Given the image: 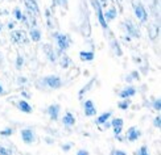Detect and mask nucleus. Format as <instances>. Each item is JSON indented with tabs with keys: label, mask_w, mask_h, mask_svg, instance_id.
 I'll list each match as a JSON object with an SVG mask.
<instances>
[{
	"label": "nucleus",
	"mask_w": 161,
	"mask_h": 155,
	"mask_svg": "<svg viewBox=\"0 0 161 155\" xmlns=\"http://www.w3.org/2000/svg\"><path fill=\"white\" fill-rule=\"evenodd\" d=\"M133 8H135V13H136V16L139 17L140 21H145L147 20V12L144 9V7L139 2H135V0H133Z\"/></svg>",
	"instance_id": "1"
},
{
	"label": "nucleus",
	"mask_w": 161,
	"mask_h": 155,
	"mask_svg": "<svg viewBox=\"0 0 161 155\" xmlns=\"http://www.w3.org/2000/svg\"><path fill=\"white\" fill-rule=\"evenodd\" d=\"M12 38H13V41H16L17 44H26V42H28L26 33L23 32V30H15V32H12Z\"/></svg>",
	"instance_id": "2"
},
{
	"label": "nucleus",
	"mask_w": 161,
	"mask_h": 155,
	"mask_svg": "<svg viewBox=\"0 0 161 155\" xmlns=\"http://www.w3.org/2000/svg\"><path fill=\"white\" fill-rule=\"evenodd\" d=\"M91 2H92L94 7H95L97 12H98V17H99L100 24H102L103 28H107V21H106L104 17H103V13H102V9H100V5H99V3H98V0H91Z\"/></svg>",
	"instance_id": "3"
},
{
	"label": "nucleus",
	"mask_w": 161,
	"mask_h": 155,
	"mask_svg": "<svg viewBox=\"0 0 161 155\" xmlns=\"http://www.w3.org/2000/svg\"><path fill=\"white\" fill-rule=\"evenodd\" d=\"M46 83L52 88H59L61 87V79L58 76H49V78H46Z\"/></svg>",
	"instance_id": "4"
},
{
	"label": "nucleus",
	"mask_w": 161,
	"mask_h": 155,
	"mask_svg": "<svg viewBox=\"0 0 161 155\" xmlns=\"http://www.w3.org/2000/svg\"><path fill=\"white\" fill-rule=\"evenodd\" d=\"M57 37V41H58V45H59V49L61 50H66L69 46V41H68V37L64 36V34H56Z\"/></svg>",
	"instance_id": "5"
},
{
	"label": "nucleus",
	"mask_w": 161,
	"mask_h": 155,
	"mask_svg": "<svg viewBox=\"0 0 161 155\" xmlns=\"http://www.w3.org/2000/svg\"><path fill=\"white\" fill-rule=\"evenodd\" d=\"M85 108H86L87 116H92V114L95 113V108H94V104H92V101H90V100H87V101L85 103Z\"/></svg>",
	"instance_id": "6"
},
{
	"label": "nucleus",
	"mask_w": 161,
	"mask_h": 155,
	"mask_svg": "<svg viewBox=\"0 0 161 155\" xmlns=\"http://www.w3.org/2000/svg\"><path fill=\"white\" fill-rule=\"evenodd\" d=\"M112 125H114V129H115V134H120V132H122V126H123V120L116 118L112 122Z\"/></svg>",
	"instance_id": "7"
},
{
	"label": "nucleus",
	"mask_w": 161,
	"mask_h": 155,
	"mask_svg": "<svg viewBox=\"0 0 161 155\" xmlns=\"http://www.w3.org/2000/svg\"><path fill=\"white\" fill-rule=\"evenodd\" d=\"M21 136H23V139L25 141L26 143H31L32 141H33V133L31 132V130H23V133H21Z\"/></svg>",
	"instance_id": "8"
},
{
	"label": "nucleus",
	"mask_w": 161,
	"mask_h": 155,
	"mask_svg": "<svg viewBox=\"0 0 161 155\" xmlns=\"http://www.w3.org/2000/svg\"><path fill=\"white\" fill-rule=\"evenodd\" d=\"M24 2H25V5H26V8H28V9L36 12V13L38 12V7H37L35 0H24Z\"/></svg>",
	"instance_id": "9"
},
{
	"label": "nucleus",
	"mask_w": 161,
	"mask_h": 155,
	"mask_svg": "<svg viewBox=\"0 0 161 155\" xmlns=\"http://www.w3.org/2000/svg\"><path fill=\"white\" fill-rule=\"evenodd\" d=\"M157 34H158V26L155 25V24H152V25L149 26V37H151L152 39H155V38L157 37Z\"/></svg>",
	"instance_id": "10"
},
{
	"label": "nucleus",
	"mask_w": 161,
	"mask_h": 155,
	"mask_svg": "<svg viewBox=\"0 0 161 155\" xmlns=\"http://www.w3.org/2000/svg\"><path fill=\"white\" fill-rule=\"evenodd\" d=\"M58 112H59V106H58V105H52V106L49 108V113H50V116H52L53 120H57Z\"/></svg>",
	"instance_id": "11"
},
{
	"label": "nucleus",
	"mask_w": 161,
	"mask_h": 155,
	"mask_svg": "<svg viewBox=\"0 0 161 155\" xmlns=\"http://www.w3.org/2000/svg\"><path fill=\"white\" fill-rule=\"evenodd\" d=\"M74 117H73V114L71 113H68V114H66V116L64 117V124L65 125H73V124H74Z\"/></svg>",
	"instance_id": "12"
},
{
	"label": "nucleus",
	"mask_w": 161,
	"mask_h": 155,
	"mask_svg": "<svg viewBox=\"0 0 161 155\" xmlns=\"http://www.w3.org/2000/svg\"><path fill=\"white\" fill-rule=\"evenodd\" d=\"M137 137H139L137 130L135 129V127H131L130 132H128V139H130V141H135Z\"/></svg>",
	"instance_id": "13"
},
{
	"label": "nucleus",
	"mask_w": 161,
	"mask_h": 155,
	"mask_svg": "<svg viewBox=\"0 0 161 155\" xmlns=\"http://www.w3.org/2000/svg\"><path fill=\"white\" fill-rule=\"evenodd\" d=\"M19 106H20V109H21L23 112H26V113H29L32 111V108L28 105V103H26V101H20Z\"/></svg>",
	"instance_id": "14"
},
{
	"label": "nucleus",
	"mask_w": 161,
	"mask_h": 155,
	"mask_svg": "<svg viewBox=\"0 0 161 155\" xmlns=\"http://www.w3.org/2000/svg\"><path fill=\"white\" fill-rule=\"evenodd\" d=\"M132 95H135V90L133 88H127L125 91H123L122 93H120L122 97H128V96H132Z\"/></svg>",
	"instance_id": "15"
},
{
	"label": "nucleus",
	"mask_w": 161,
	"mask_h": 155,
	"mask_svg": "<svg viewBox=\"0 0 161 155\" xmlns=\"http://www.w3.org/2000/svg\"><path fill=\"white\" fill-rule=\"evenodd\" d=\"M80 58L85 59V60H91L94 58V54L92 53H86V51H82L80 53Z\"/></svg>",
	"instance_id": "16"
},
{
	"label": "nucleus",
	"mask_w": 161,
	"mask_h": 155,
	"mask_svg": "<svg viewBox=\"0 0 161 155\" xmlns=\"http://www.w3.org/2000/svg\"><path fill=\"white\" fill-rule=\"evenodd\" d=\"M115 16H116V9H115V8H111L108 12L106 13V18H107V20H112Z\"/></svg>",
	"instance_id": "17"
},
{
	"label": "nucleus",
	"mask_w": 161,
	"mask_h": 155,
	"mask_svg": "<svg viewBox=\"0 0 161 155\" xmlns=\"http://www.w3.org/2000/svg\"><path fill=\"white\" fill-rule=\"evenodd\" d=\"M31 37H32V39H33V41H38V39H40V37H41V34H40V32H38V30L33 29V30L31 32Z\"/></svg>",
	"instance_id": "18"
},
{
	"label": "nucleus",
	"mask_w": 161,
	"mask_h": 155,
	"mask_svg": "<svg viewBox=\"0 0 161 155\" xmlns=\"http://www.w3.org/2000/svg\"><path fill=\"white\" fill-rule=\"evenodd\" d=\"M44 50L48 53V55H49V58L52 59V60H54V53L53 51H50V46H48V45H45L44 46Z\"/></svg>",
	"instance_id": "19"
},
{
	"label": "nucleus",
	"mask_w": 161,
	"mask_h": 155,
	"mask_svg": "<svg viewBox=\"0 0 161 155\" xmlns=\"http://www.w3.org/2000/svg\"><path fill=\"white\" fill-rule=\"evenodd\" d=\"M110 116H111V113H110V112H108V113H104V114H102V116H100V117L98 118V122H99V124H103L104 121H106L107 118H108Z\"/></svg>",
	"instance_id": "20"
},
{
	"label": "nucleus",
	"mask_w": 161,
	"mask_h": 155,
	"mask_svg": "<svg viewBox=\"0 0 161 155\" xmlns=\"http://www.w3.org/2000/svg\"><path fill=\"white\" fill-rule=\"evenodd\" d=\"M136 154H137V155H148V152H147V147H145V146H143L142 149H140Z\"/></svg>",
	"instance_id": "21"
},
{
	"label": "nucleus",
	"mask_w": 161,
	"mask_h": 155,
	"mask_svg": "<svg viewBox=\"0 0 161 155\" xmlns=\"http://www.w3.org/2000/svg\"><path fill=\"white\" fill-rule=\"evenodd\" d=\"M9 154H11L9 150H7V149H4V147L0 146V155H9Z\"/></svg>",
	"instance_id": "22"
},
{
	"label": "nucleus",
	"mask_w": 161,
	"mask_h": 155,
	"mask_svg": "<svg viewBox=\"0 0 161 155\" xmlns=\"http://www.w3.org/2000/svg\"><path fill=\"white\" fill-rule=\"evenodd\" d=\"M15 15H16V18L17 20H23V16H21V12L19 9H15Z\"/></svg>",
	"instance_id": "23"
},
{
	"label": "nucleus",
	"mask_w": 161,
	"mask_h": 155,
	"mask_svg": "<svg viewBox=\"0 0 161 155\" xmlns=\"http://www.w3.org/2000/svg\"><path fill=\"white\" fill-rule=\"evenodd\" d=\"M56 4H58V5H65L66 4V0H53Z\"/></svg>",
	"instance_id": "24"
},
{
	"label": "nucleus",
	"mask_w": 161,
	"mask_h": 155,
	"mask_svg": "<svg viewBox=\"0 0 161 155\" xmlns=\"http://www.w3.org/2000/svg\"><path fill=\"white\" fill-rule=\"evenodd\" d=\"M112 155H125V152H123V151H119V150H116V151H114V152H112Z\"/></svg>",
	"instance_id": "25"
},
{
	"label": "nucleus",
	"mask_w": 161,
	"mask_h": 155,
	"mask_svg": "<svg viewBox=\"0 0 161 155\" xmlns=\"http://www.w3.org/2000/svg\"><path fill=\"white\" fill-rule=\"evenodd\" d=\"M11 133H12V130H11V129H7V130L2 132V134H3V136H8V134H11Z\"/></svg>",
	"instance_id": "26"
},
{
	"label": "nucleus",
	"mask_w": 161,
	"mask_h": 155,
	"mask_svg": "<svg viewBox=\"0 0 161 155\" xmlns=\"http://www.w3.org/2000/svg\"><path fill=\"white\" fill-rule=\"evenodd\" d=\"M77 155H89V152H87L86 150H80V151H78Z\"/></svg>",
	"instance_id": "27"
},
{
	"label": "nucleus",
	"mask_w": 161,
	"mask_h": 155,
	"mask_svg": "<svg viewBox=\"0 0 161 155\" xmlns=\"http://www.w3.org/2000/svg\"><path fill=\"white\" fill-rule=\"evenodd\" d=\"M155 125H156L157 127H160V117H157V118H156V121H155Z\"/></svg>",
	"instance_id": "28"
},
{
	"label": "nucleus",
	"mask_w": 161,
	"mask_h": 155,
	"mask_svg": "<svg viewBox=\"0 0 161 155\" xmlns=\"http://www.w3.org/2000/svg\"><path fill=\"white\" fill-rule=\"evenodd\" d=\"M21 63H23V59H21V58H20V57H19V59H17V66L20 67V66H21Z\"/></svg>",
	"instance_id": "29"
},
{
	"label": "nucleus",
	"mask_w": 161,
	"mask_h": 155,
	"mask_svg": "<svg viewBox=\"0 0 161 155\" xmlns=\"http://www.w3.org/2000/svg\"><path fill=\"white\" fill-rule=\"evenodd\" d=\"M155 108H157V109H160V101L157 100V101L155 103Z\"/></svg>",
	"instance_id": "30"
},
{
	"label": "nucleus",
	"mask_w": 161,
	"mask_h": 155,
	"mask_svg": "<svg viewBox=\"0 0 161 155\" xmlns=\"http://www.w3.org/2000/svg\"><path fill=\"white\" fill-rule=\"evenodd\" d=\"M127 106H128V104H127V103L125 104H120V108H127Z\"/></svg>",
	"instance_id": "31"
},
{
	"label": "nucleus",
	"mask_w": 161,
	"mask_h": 155,
	"mask_svg": "<svg viewBox=\"0 0 161 155\" xmlns=\"http://www.w3.org/2000/svg\"><path fill=\"white\" fill-rule=\"evenodd\" d=\"M3 92V88H2V85H0V93H2Z\"/></svg>",
	"instance_id": "32"
},
{
	"label": "nucleus",
	"mask_w": 161,
	"mask_h": 155,
	"mask_svg": "<svg viewBox=\"0 0 161 155\" xmlns=\"http://www.w3.org/2000/svg\"><path fill=\"white\" fill-rule=\"evenodd\" d=\"M0 62H2V54H0Z\"/></svg>",
	"instance_id": "33"
},
{
	"label": "nucleus",
	"mask_w": 161,
	"mask_h": 155,
	"mask_svg": "<svg viewBox=\"0 0 161 155\" xmlns=\"http://www.w3.org/2000/svg\"><path fill=\"white\" fill-rule=\"evenodd\" d=\"M0 30H2V24H0Z\"/></svg>",
	"instance_id": "34"
}]
</instances>
